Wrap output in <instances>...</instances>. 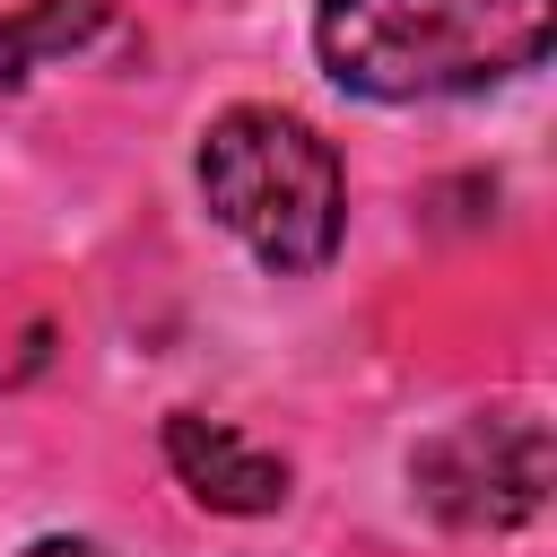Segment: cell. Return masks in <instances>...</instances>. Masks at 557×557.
I'll return each mask as SVG.
<instances>
[{
    "mask_svg": "<svg viewBox=\"0 0 557 557\" xmlns=\"http://www.w3.org/2000/svg\"><path fill=\"white\" fill-rule=\"evenodd\" d=\"M557 0H322L313 52L348 96L426 104L540 70Z\"/></svg>",
    "mask_w": 557,
    "mask_h": 557,
    "instance_id": "1",
    "label": "cell"
},
{
    "mask_svg": "<svg viewBox=\"0 0 557 557\" xmlns=\"http://www.w3.org/2000/svg\"><path fill=\"white\" fill-rule=\"evenodd\" d=\"M26 557H104V548H96V540H61V531H52V540H35Z\"/></svg>",
    "mask_w": 557,
    "mask_h": 557,
    "instance_id": "6",
    "label": "cell"
},
{
    "mask_svg": "<svg viewBox=\"0 0 557 557\" xmlns=\"http://www.w3.org/2000/svg\"><path fill=\"white\" fill-rule=\"evenodd\" d=\"M104 26V0H35L17 17H0V87H17L44 52H70Z\"/></svg>",
    "mask_w": 557,
    "mask_h": 557,
    "instance_id": "5",
    "label": "cell"
},
{
    "mask_svg": "<svg viewBox=\"0 0 557 557\" xmlns=\"http://www.w3.org/2000/svg\"><path fill=\"white\" fill-rule=\"evenodd\" d=\"M165 461H174V479H183L209 513H278V505H287V461L261 453L252 435L200 418V409H174V418H165Z\"/></svg>",
    "mask_w": 557,
    "mask_h": 557,
    "instance_id": "4",
    "label": "cell"
},
{
    "mask_svg": "<svg viewBox=\"0 0 557 557\" xmlns=\"http://www.w3.org/2000/svg\"><path fill=\"white\" fill-rule=\"evenodd\" d=\"M200 200L278 278L322 270L348 226L339 148L305 113H278V104H235L200 131Z\"/></svg>",
    "mask_w": 557,
    "mask_h": 557,
    "instance_id": "2",
    "label": "cell"
},
{
    "mask_svg": "<svg viewBox=\"0 0 557 557\" xmlns=\"http://www.w3.org/2000/svg\"><path fill=\"white\" fill-rule=\"evenodd\" d=\"M409 487L435 522L453 531H513L548 496V426L505 409V418H461L409 453Z\"/></svg>",
    "mask_w": 557,
    "mask_h": 557,
    "instance_id": "3",
    "label": "cell"
}]
</instances>
